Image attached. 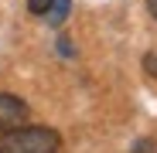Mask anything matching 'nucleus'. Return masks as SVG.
I'll return each instance as SVG.
<instances>
[{
    "instance_id": "1",
    "label": "nucleus",
    "mask_w": 157,
    "mask_h": 153,
    "mask_svg": "<svg viewBox=\"0 0 157 153\" xmlns=\"http://www.w3.org/2000/svg\"><path fill=\"white\" fill-rule=\"evenodd\" d=\"M62 136L48 126H17L0 133V153H58Z\"/></svg>"
},
{
    "instance_id": "2",
    "label": "nucleus",
    "mask_w": 157,
    "mask_h": 153,
    "mask_svg": "<svg viewBox=\"0 0 157 153\" xmlns=\"http://www.w3.org/2000/svg\"><path fill=\"white\" fill-rule=\"evenodd\" d=\"M24 122H28V102L17 99V95L0 92V133L17 129V126H24Z\"/></svg>"
},
{
    "instance_id": "3",
    "label": "nucleus",
    "mask_w": 157,
    "mask_h": 153,
    "mask_svg": "<svg viewBox=\"0 0 157 153\" xmlns=\"http://www.w3.org/2000/svg\"><path fill=\"white\" fill-rule=\"evenodd\" d=\"M68 7H72V0H48V10H44V17H48V24H51V27H62V24H65Z\"/></svg>"
},
{
    "instance_id": "4",
    "label": "nucleus",
    "mask_w": 157,
    "mask_h": 153,
    "mask_svg": "<svg viewBox=\"0 0 157 153\" xmlns=\"http://www.w3.org/2000/svg\"><path fill=\"white\" fill-rule=\"evenodd\" d=\"M144 71L150 75V78H157V51H150V55L144 58Z\"/></svg>"
},
{
    "instance_id": "5",
    "label": "nucleus",
    "mask_w": 157,
    "mask_h": 153,
    "mask_svg": "<svg viewBox=\"0 0 157 153\" xmlns=\"http://www.w3.org/2000/svg\"><path fill=\"white\" fill-rule=\"evenodd\" d=\"M28 7H31V14H44L48 10V0H28Z\"/></svg>"
},
{
    "instance_id": "6",
    "label": "nucleus",
    "mask_w": 157,
    "mask_h": 153,
    "mask_svg": "<svg viewBox=\"0 0 157 153\" xmlns=\"http://www.w3.org/2000/svg\"><path fill=\"white\" fill-rule=\"evenodd\" d=\"M154 150H157L154 140H140V143H137V153H154Z\"/></svg>"
},
{
    "instance_id": "7",
    "label": "nucleus",
    "mask_w": 157,
    "mask_h": 153,
    "mask_svg": "<svg viewBox=\"0 0 157 153\" xmlns=\"http://www.w3.org/2000/svg\"><path fill=\"white\" fill-rule=\"evenodd\" d=\"M147 7H150V14L157 17V0H147Z\"/></svg>"
}]
</instances>
